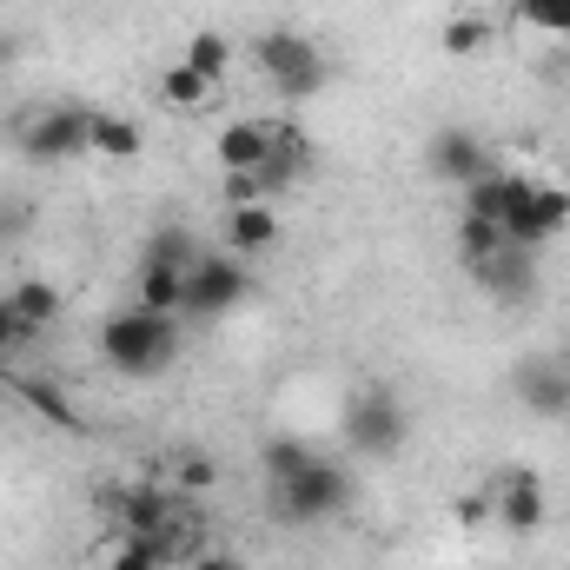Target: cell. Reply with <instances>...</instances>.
Here are the masks:
<instances>
[{
  "label": "cell",
  "mask_w": 570,
  "mask_h": 570,
  "mask_svg": "<svg viewBox=\"0 0 570 570\" xmlns=\"http://www.w3.org/2000/svg\"><path fill=\"white\" fill-rule=\"evenodd\" d=\"M100 358L120 372V379H159L173 358H179V318L173 312H146L127 305L100 325Z\"/></svg>",
  "instance_id": "1"
},
{
  "label": "cell",
  "mask_w": 570,
  "mask_h": 570,
  "mask_svg": "<svg viewBox=\"0 0 570 570\" xmlns=\"http://www.w3.org/2000/svg\"><path fill=\"white\" fill-rule=\"evenodd\" d=\"M338 431H345V451L352 458H399L405 438H412V412H405V399L392 385H358L345 399Z\"/></svg>",
  "instance_id": "2"
},
{
  "label": "cell",
  "mask_w": 570,
  "mask_h": 570,
  "mask_svg": "<svg viewBox=\"0 0 570 570\" xmlns=\"http://www.w3.org/2000/svg\"><path fill=\"white\" fill-rule=\"evenodd\" d=\"M253 60H259L266 87H273L279 100H312V94L332 80V60H325L318 40H305L298 27H273V33H259Z\"/></svg>",
  "instance_id": "3"
},
{
  "label": "cell",
  "mask_w": 570,
  "mask_h": 570,
  "mask_svg": "<svg viewBox=\"0 0 570 570\" xmlns=\"http://www.w3.org/2000/svg\"><path fill=\"white\" fill-rule=\"evenodd\" d=\"M498 226H504L511 246L544 253V246L570 226V193L551 186V179H538V173H511V199H504V219H498Z\"/></svg>",
  "instance_id": "4"
},
{
  "label": "cell",
  "mask_w": 570,
  "mask_h": 570,
  "mask_svg": "<svg viewBox=\"0 0 570 570\" xmlns=\"http://www.w3.org/2000/svg\"><path fill=\"white\" fill-rule=\"evenodd\" d=\"M352 504V471L332 464V458H312L298 478L273 484V518L279 524H325Z\"/></svg>",
  "instance_id": "5"
},
{
  "label": "cell",
  "mask_w": 570,
  "mask_h": 570,
  "mask_svg": "<svg viewBox=\"0 0 570 570\" xmlns=\"http://www.w3.org/2000/svg\"><path fill=\"white\" fill-rule=\"evenodd\" d=\"M491 511H498V524H504L511 538H538V531L551 524V491H544V478H538L531 464H511V471L491 484Z\"/></svg>",
  "instance_id": "6"
},
{
  "label": "cell",
  "mask_w": 570,
  "mask_h": 570,
  "mask_svg": "<svg viewBox=\"0 0 570 570\" xmlns=\"http://www.w3.org/2000/svg\"><path fill=\"white\" fill-rule=\"evenodd\" d=\"M193 498L186 491H173V484H120V491H107V511H114V524H120V538H146V531H159L166 518H179Z\"/></svg>",
  "instance_id": "7"
},
{
  "label": "cell",
  "mask_w": 570,
  "mask_h": 570,
  "mask_svg": "<svg viewBox=\"0 0 570 570\" xmlns=\"http://www.w3.org/2000/svg\"><path fill=\"white\" fill-rule=\"evenodd\" d=\"M246 266L233 259V253H199V266L186 273V312L193 318H219V312H233L239 298H246Z\"/></svg>",
  "instance_id": "8"
},
{
  "label": "cell",
  "mask_w": 570,
  "mask_h": 570,
  "mask_svg": "<svg viewBox=\"0 0 570 570\" xmlns=\"http://www.w3.org/2000/svg\"><path fill=\"white\" fill-rule=\"evenodd\" d=\"M425 166H431V179H444V186H478L484 173H498L491 146L478 140L471 127H438L425 146Z\"/></svg>",
  "instance_id": "9"
},
{
  "label": "cell",
  "mask_w": 570,
  "mask_h": 570,
  "mask_svg": "<svg viewBox=\"0 0 570 570\" xmlns=\"http://www.w3.org/2000/svg\"><path fill=\"white\" fill-rule=\"evenodd\" d=\"M20 153H27L33 166H60V159L94 153V146H87V114H80V107H53V114H40V120L20 134Z\"/></svg>",
  "instance_id": "10"
},
{
  "label": "cell",
  "mask_w": 570,
  "mask_h": 570,
  "mask_svg": "<svg viewBox=\"0 0 570 570\" xmlns=\"http://www.w3.org/2000/svg\"><path fill=\"white\" fill-rule=\"evenodd\" d=\"M471 279L484 285L491 298L518 305V298H531V285H538V253H531V246H511V239H504V246H498L491 259H478V266H471Z\"/></svg>",
  "instance_id": "11"
},
{
  "label": "cell",
  "mask_w": 570,
  "mask_h": 570,
  "mask_svg": "<svg viewBox=\"0 0 570 570\" xmlns=\"http://www.w3.org/2000/svg\"><path fill=\"white\" fill-rule=\"evenodd\" d=\"M285 239L279 213L266 206V199H253V206H226V246H233V259H259V253H273Z\"/></svg>",
  "instance_id": "12"
},
{
  "label": "cell",
  "mask_w": 570,
  "mask_h": 570,
  "mask_svg": "<svg viewBox=\"0 0 570 570\" xmlns=\"http://www.w3.org/2000/svg\"><path fill=\"white\" fill-rule=\"evenodd\" d=\"M518 399H524V412H538V419H564L570 412V365H551V358L518 365Z\"/></svg>",
  "instance_id": "13"
},
{
  "label": "cell",
  "mask_w": 570,
  "mask_h": 570,
  "mask_svg": "<svg viewBox=\"0 0 570 570\" xmlns=\"http://www.w3.org/2000/svg\"><path fill=\"white\" fill-rule=\"evenodd\" d=\"M213 159H219L226 173H259V166L273 159V120H233V127H219Z\"/></svg>",
  "instance_id": "14"
},
{
  "label": "cell",
  "mask_w": 570,
  "mask_h": 570,
  "mask_svg": "<svg viewBox=\"0 0 570 570\" xmlns=\"http://www.w3.org/2000/svg\"><path fill=\"white\" fill-rule=\"evenodd\" d=\"M140 544L153 551V564L159 570H179V564H193V558L206 551V544H199V518H193V504H186L179 518H166L159 531H146Z\"/></svg>",
  "instance_id": "15"
},
{
  "label": "cell",
  "mask_w": 570,
  "mask_h": 570,
  "mask_svg": "<svg viewBox=\"0 0 570 570\" xmlns=\"http://www.w3.org/2000/svg\"><path fill=\"white\" fill-rule=\"evenodd\" d=\"M134 305L146 312H186V266H166V259H146L140 266V285H134Z\"/></svg>",
  "instance_id": "16"
},
{
  "label": "cell",
  "mask_w": 570,
  "mask_h": 570,
  "mask_svg": "<svg viewBox=\"0 0 570 570\" xmlns=\"http://www.w3.org/2000/svg\"><path fill=\"white\" fill-rule=\"evenodd\" d=\"M13 392H20V405H27V412H40L53 431H87L80 405H73V399H60V385H53V379H27V372H20V379H13Z\"/></svg>",
  "instance_id": "17"
},
{
  "label": "cell",
  "mask_w": 570,
  "mask_h": 570,
  "mask_svg": "<svg viewBox=\"0 0 570 570\" xmlns=\"http://www.w3.org/2000/svg\"><path fill=\"white\" fill-rule=\"evenodd\" d=\"M87 146H94L100 159H140L146 134L134 120H120V114H87Z\"/></svg>",
  "instance_id": "18"
},
{
  "label": "cell",
  "mask_w": 570,
  "mask_h": 570,
  "mask_svg": "<svg viewBox=\"0 0 570 570\" xmlns=\"http://www.w3.org/2000/svg\"><path fill=\"white\" fill-rule=\"evenodd\" d=\"M179 60H186L199 80H213V87H219V80L233 73V40H226V33H213V27H199V33L186 40V53H179Z\"/></svg>",
  "instance_id": "19"
},
{
  "label": "cell",
  "mask_w": 570,
  "mask_h": 570,
  "mask_svg": "<svg viewBox=\"0 0 570 570\" xmlns=\"http://www.w3.org/2000/svg\"><path fill=\"white\" fill-rule=\"evenodd\" d=\"M7 305H13L33 332H47V325L60 318V292H53V279H20L13 292H7Z\"/></svg>",
  "instance_id": "20"
},
{
  "label": "cell",
  "mask_w": 570,
  "mask_h": 570,
  "mask_svg": "<svg viewBox=\"0 0 570 570\" xmlns=\"http://www.w3.org/2000/svg\"><path fill=\"white\" fill-rule=\"evenodd\" d=\"M159 100H166V107H179V114H193V107H206V100H213V80H199L186 60H173V67L159 73Z\"/></svg>",
  "instance_id": "21"
},
{
  "label": "cell",
  "mask_w": 570,
  "mask_h": 570,
  "mask_svg": "<svg viewBox=\"0 0 570 570\" xmlns=\"http://www.w3.org/2000/svg\"><path fill=\"white\" fill-rule=\"evenodd\" d=\"M518 27L531 33H551V40H570V0H511Z\"/></svg>",
  "instance_id": "22"
},
{
  "label": "cell",
  "mask_w": 570,
  "mask_h": 570,
  "mask_svg": "<svg viewBox=\"0 0 570 570\" xmlns=\"http://www.w3.org/2000/svg\"><path fill=\"white\" fill-rule=\"evenodd\" d=\"M312 458H318V451H312L305 438H273V444L259 451V464H266V484H285V478H298Z\"/></svg>",
  "instance_id": "23"
},
{
  "label": "cell",
  "mask_w": 570,
  "mask_h": 570,
  "mask_svg": "<svg viewBox=\"0 0 570 570\" xmlns=\"http://www.w3.org/2000/svg\"><path fill=\"white\" fill-rule=\"evenodd\" d=\"M498 246H504V226H491V219H478V213H458V253H464V266L491 259Z\"/></svg>",
  "instance_id": "24"
},
{
  "label": "cell",
  "mask_w": 570,
  "mask_h": 570,
  "mask_svg": "<svg viewBox=\"0 0 570 570\" xmlns=\"http://www.w3.org/2000/svg\"><path fill=\"white\" fill-rule=\"evenodd\" d=\"M484 40H491V20H484V13H458V20H444V60H471Z\"/></svg>",
  "instance_id": "25"
},
{
  "label": "cell",
  "mask_w": 570,
  "mask_h": 570,
  "mask_svg": "<svg viewBox=\"0 0 570 570\" xmlns=\"http://www.w3.org/2000/svg\"><path fill=\"white\" fill-rule=\"evenodd\" d=\"M146 259H166V266H199V246H193V233H179V226H159L153 233V246H146Z\"/></svg>",
  "instance_id": "26"
},
{
  "label": "cell",
  "mask_w": 570,
  "mask_h": 570,
  "mask_svg": "<svg viewBox=\"0 0 570 570\" xmlns=\"http://www.w3.org/2000/svg\"><path fill=\"white\" fill-rule=\"evenodd\" d=\"M213 478H219V471H213V458H206V451H186V458H179V484H173V491L206 498V491H213Z\"/></svg>",
  "instance_id": "27"
},
{
  "label": "cell",
  "mask_w": 570,
  "mask_h": 570,
  "mask_svg": "<svg viewBox=\"0 0 570 570\" xmlns=\"http://www.w3.org/2000/svg\"><path fill=\"white\" fill-rule=\"evenodd\" d=\"M33 338H40V332H33V325L0 298V358H7V352H20V345H33Z\"/></svg>",
  "instance_id": "28"
},
{
  "label": "cell",
  "mask_w": 570,
  "mask_h": 570,
  "mask_svg": "<svg viewBox=\"0 0 570 570\" xmlns=\"http://www.w3.org/2000/svg\"><path fill=\"white\" fill-rule=\"evenodd\" d=\"M107 570H159V564H153V551H146L140 538H120L114 558H107Z\"/></svg>",
  "instance_id": "29"
},
{
  "label": "cell",
  "mask_w": 570,
  "mask_h": 570,
  "mask_svg": "<svg viewBox=\"0 0 570 570\" xmlns=\"http://www.w3.org/2000/svg\"><path fill=\"white\" fill-rule=\"evenodd\" d=\"M266 199V179L259 173H226V206H253Z\"/></svg>",
  "instance_id": "30"
},
{
  "label": "cell",
  "mask_w": 570,
  "mask_h": 570,
  "mask_svg": "<svg viewBox=\"0 0 570 570\" xmlns=\"http://www.w3.org/2000/svg\"><path fill=\"white\" fill-rule=\"evenodd\" d=\"M186 570H246V564H239L233 551H199V558H193Z\"/></svg>",
  "instance_id": "31"
},
{
  "label": "cell",
  "mask_w": 570,
  "mask_h": 570,
  "mask_svg": "<svg viewBox=\"0 0 570 570\" xmlns=\"http://www.w3.org/2000/svg\"><path fill=\"white\" fill-rule=\"evenodd\" d=\"M13 53H20V40H13V33H0V60H13Z\"/></svg>",
  "instance_id": "32"
}]
</instances>
